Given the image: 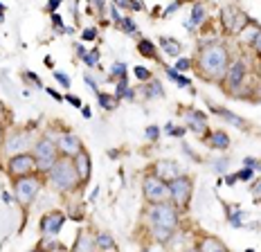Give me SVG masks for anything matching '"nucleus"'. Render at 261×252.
I'll list each match as a JSON object with an SVG mask.
<instances>
[{
	"mask_svg": "<svg viewBox=\"0 0 261 252\" xmlns=\"http://www.w3.org/2000/svg\"><path fill=\"white\" fill-rule=\"evenodd\" d=\"M230 65V52L223 43H207L198 54V72L210 81H219L225 77Z\"/></svg>",
	"mask_w": 261,
	"mask_h": 252,
	"instance_id": "1",
	"label": "nucleus"
},
{
	"mask_svg": "<svg viewBox=\"0 0 261 252\" xmlns=\"http://www.w3.org/2000/svg\"><path fill=\"white\" fill-rule=\"evenodd\" d=\"M146 216H149L153 239L158 243H167L178 228V207L173 203H158V205H149Z\"/></svg>",
	"mask_w": 261,
	"mask_h": 252,
	"instance_id": "2",
	"label": "nucleus"
},
{
	"mask_svg": "<svg viewBox=\"0 0 261 252\" xmlns=\"http://www.w3.org/2000/svg\"><path fill=\"white\" fill-rule=\"evenodd\" d=\"M47 183H50L52 189L61 191V194H65V191H72L77 185L81 183L79 173H77V167H74L72 158H59L57 164L47 171Z\"/></svg>",
	"mask_w": 261,
	"mask_h": 252,
	"instance_id": "3",
	"label": "nucleus"
},
{
	"mask_svg": "<svg viewBox=\"0 0 261 252\" xmlns=\"http://www.w3.org/2000/svg\"><path fill=\"white\" fill-rule=\"evenodd\" d=\"M32 156L36 158V171L47 173L59 160L57 142H52L50 138H41L39 142H34V153Z\"/></svg>",
	"mask_w": 261,
	"mask_h": 252,
	"instance_id": "4",
	"label": "nucleus"
},
{
	"mask_svg": "<svg viewBox=\"0 0 261 252\" xmlns=\"http://www.w3.org/2000/svg\"><path fill=\"white\" fill-rule=\"evenodd\" d=\"M167 185H169V203H173L176 207H187L189 200H192V194H194L192 178L180 173V176L169 180Z\"/></svg>",
	"mask_w": 261,
	"mask_h": 252,
	"instance_id": "5",
	"label": "nucleus"
},
{
	"mask_svg": "<svg viewBox=\"0 0 261 252\" xmlns=\"http://www.w3.org/2000/svg\"><path fill=\"white\" fill-rule=\"evenodd\" d=\"M142 191L149 205H158V203H169V185L158 176H146L142 180Z\"/></svg>",
	"mask_w": 261,
	"mask_h": 252,
	"instance_id": "6",
	"label": "nucleus"
},
{
	"mask_svg": "<svg viewBox=\"0 0 261 252\" xmlns=\"http://www.w3.org/2000/svg\"><path fill=\"white\" fill-rule=\"evenodd\" d=\"M39 189H41V178L36 176V173H30V176L14 180V194L20 205H30V203L36 198Z\"/></svg>",
	"mask_w": 261,
	"mask_h": 252,
	"instance_id": "7",
	"label": "nucleus"
},
{
	"mask_svg": "<svg viewBox=\"0 0 261 252\" xmlns=\"http://www.w3.org/2000/svg\"><path fill=\"white\" fill-rule=\"evenodd\" d=\"M221 23L230 34H241V32L248 27L250 18L239 7H223L221 9Z\"/></svg>",
	"mask_w": 261,
	"mask_h": 252,
	"instance_id": "8",
	"label": "nucleus"
},
{
	"mask_svg": "<svg viewBox=\"0 0 261 252\" xmlns=\"http://www.w3.org/2000/svg\"><path fill=\"white\" fill-rule=\"evenodd\" d=\"M7 169L14 178L30 176V173L36 171V158L32 156V153H18V156H14L12 160H9Z\"/></svg>",
	"mask_w": 261,
	"mask_h": 252,
	"instance_id": "9",
	"label": "nucleus"
},
{
	"mask_svg": "<svg viewBox=\"0 0 261 252\" xmlns=\"http://www.w3.org/2000/svg\"><path fill=\"white\" fill-rule=\"evenodd\" d=\"M246 61H241V59H237V61H232L230 65H227V72L225 77H223V81H225V86L230 90H239L243 84V79H246Z\"/></svg>",
	"mask_w": 261,
	"mask_h": 252,
	"instance_id": "10",
	"label": "nucleus"
},
{
	"mask_svg": "<svg viewBox=\"0 0 261 252\" xmlns=\"http://www.w3.org/2000/svg\"><path fill=\"white\" fill-rule=\"evenodd\" d=\"M57 149L61 151L65 158H74L84 146H81V140L74 133L63 131V133H59V138H57Z\"/></svg>",
	"mask_w": 261,
	"mask_h": 252,
	"instance_id": "11",
	"label": "nucleus"
},
{
	"mask_svg": "<svg viewBox=\"0 0 261 252\" xmlns=\"http://www.w3.org/2000/svg\"><path fill=\"white\" fill-rule=\"evenodd\" d=\"M63 223H65V214H63V212H50V214H45L41 218L39 228H41V232L45 234V237H57V234L61 232Z\"/></svg>",
	"mask_w": 261,
	"mask_h": 252,
	"instance_id": "12",
	"label": "nucleus"
},
{
	"mask_svg": "<svg viewBox=\"0 0 261 252\" xmlns=\"http://www.w3.org/2000/svg\"><path fill=\"white\" fill-rule=\"evenodd\" d=\"M180 173H182V169L173 160H160V162H155V167H153V176H158L160 180H167V183L178 178Z\"/></svg>",
	"mask_w": 261,
	"mask_h": 252,
	"instance_id": "13",
	"label": "nucleus"
},
{
	"mask_svg": "<svg viewBox=\"0 0 261 252\" xmlns=\"http://www.w3.org/2000/svg\"><path fill=\"white\" fill-rule=\"evenodd\" d=\"M30 144V135L23 133V131H18V133H14L12 138L7 140V153H12V156H18V153H25V146Z\"/></svg>",
	"mask_w": 261,
	"mask_h": 252,
	"instance_id": "14",
	"label": "nucleus"
},
{
	"mask_svg": "<svg viewBox=\"0 0 261 252\" xmlns=\"http://www.w3.org/2000/svg\"><path fill=\"white\" fill-rule=\"evenodd\" d=\"M72 162H74V167H77V173H79L81 183H86V180L90 178V156H88V151L81 149L77 156L72 158Z\"/></svg>",
	"mask_w": 261,
	"mask_h": 252,
	"instance_id": "15",
	"label": "nucleus"
},
{
	"mask_svg": "<svg viewBox=\"0 0 261 252\" xmlns=\"http://www.w3.org/2000/svg\"><path fill=\"white\" fill-rule=\"evenodd\" d=\"M95 237L90 232H79L77 234V241L72 245V252H95Z\"/></svg>",
	"mask_w": 261,
	"mask_h": 252,
	"instance_id": "16",
	"label": "nucleus"
},
{
	"mask_svg": "<svg viewBox=\"0 0 261 252\" xmlns=\"http://www.w3.org/2000/svg\"><path fill=\"white\" fill-rule=\"evenodd\" d=\"M198 250L200 252H230L227 250V245L223 243L221 239H216V237H203L200 239Z\"/></svg>",
	"mask_w": 261,
	"mask_h": 252,
	"instance_id": "17",
	"label": "nucleus"
},
{
	"mask_svg": "<svg viewBox=\"0 0 261 252\" xmlns=\"http://www.w3.org/2000/svg\"><path fill=\"white\" fill-rule=\"evenodd\" d=\"M185 119H187L189 129H192L194 133H203L205 131V115L200 111H187L185 113Z\"/></svg>",
	"mask_w": 261,
	"mask_h": 252,
	"instance_id": "18",
	"label": "nucleus"
},
{
	"mask_svg": "<svg viewBox=\"0 0 261 252\" xmlns=\"http://www.w3.org/2000/svg\"><path fill=\"white\" fill-rule=\"evenodd\" d=\"M207 144L212 149H219V151H225L230 146V138H227L225 131H214V133L207 135Z\"/></svg>",
	"mask_w": 261,
	"mask_h": 252,
	"instance_id": "19",
	"label": "nucleus"
},
{
	"mask_svg": "<svg viewBox=\"0 0 261 252\" xmlns=\"http://www.w3.org/2000/svg\"><path fill=\"white\" fill-rule=\"evenodd\" d=\"M160 47L167 52V57H173V59H178L180 57V52H182V45L176 41V38H169V36H162L160 38Z\"/></svg>",
	"mask_w": 261,
	"mask_h": 252,
	"instance_id": "20",
	"label": "nucleus"
},
{
	"mask_svg": "<svg viewBox=\"0 0 261 252\" xmlns=\"http://www.w3.org/2000/svg\"><path fill=\"white\" fill-rule=\"evenodd\" d=\"M203 20H205V7H203V3H196L192 9V20H185V27L187 30H196Z\"/></svg>",
	"mask_w": 261,
	"mask_h": 252,
	"instance_id": "21",
	"label": "nucleus"
},
{
	"mask_svg": "<svg viewBox=\"0 0 261 252\" xmlns=\"http://www.w3.org/2000/svg\"><path fill=\"white\" fill-rule=\"evenodd\" d=\"M144 95H146V99H158V97H165L162 84L158 79H149V84H146V88H144Z\"/></svg>",
	"mask_w": 261,
	"mask_h": 252,
	"instance_id": "22",
	"label": "nucleus"
},
{
	"mask_svg": "<svg viewBox=\"0 0 261 252\" xmlns=\"http://www.w3.org/2000/svg\"><path fill=\"white\" fill-rule=\"evenodd\" d=\"M95 245L99 250H104V252H111V250H115V241H113L111 234H106V232H99L95 237Z\"/></svg>",
	"mask_w": 261,
	"mask_h": 252,
	"instance_id": "23",
	"label": "nucleus"
},
{
	"mask_svg": "<svg viewBox=\"0 0 261 252\" xmlns=\"http://www.w3.org/2000/svg\"><path fill=\"white\" fill-rule=\"evenodd\" d=\"M212 113L214 115H221L223 119H227L230 124H234V126H239V129H246V122H243L241 117H237L234 113H230V111H225V108H212Z\"/></svg>",
	"mask_w": 261,
	"mask_h": 252,
	"instance_id": "24",
	"label": "nucleus"
},
{
	"mask_svg": "<svg viewBox=\"0 0 261 252\" xmlns=\"http://www.w3.org/2000/svg\"><path fill=\"white\" fill-rule=\"evenodd\" d=\"M138 50H140V54H142V57H146V59H155V61H158L155 45L149 41V38H140V41H138Z\"/></svg>",
	"mask_w": 261,
	"mask_h": 252,
	"instance_id": "25",
	"label": "nucleus"
},
{
	"mask_svg": "<svg viewBox=\"0 0 261 252\" xmlns=\"http://www.w3.org/2000/svg\"><path fill=\"white\" fill-rule=\"evenodd\" d=\"M167 77L173 81V84H178L180 88H189L192 86V81L187 79V77H182V74H178V70L176 68H167Z\"/></svg>",
	"mask_w": 261,
	"mask_h": 252,
	"instance_id": "26",
	"label": "nucleus"
},
{
	"mask_svg": "<svg viewBox=\"0 0 261 252\" xmlns=\"http://www.w3.org/2000/svg\"><path fill=\"white\" fill-rule=\"evenodd\" d=\"M97 99H99V106L104 108V111H113V108H117V97H113V95H106V92H99L97 95Z\"/></svg>",
	"mask_w": 261,
	"mask_h": 252,
	"instance_id": "27",
	"label": "nucleus"
},
{
	"mask_svg": "<svg viewBox=\"0 0 261 252\" xmlns=\"http://www.w3.org/2000/svg\"><path fill=\"white\" fill-rule=\"evenodd\" d=\"M246 43L250 47H252L257 54H261V30H254V32H250V34L246 36Z\"/></svg>",
	"mask_w": 261,
	"mask_h": 252,
	"instance_id": "28",
	"label": "nucleus"
},
{
	"mask_svg": "<svg viewBox=\"0 0 261 252\" xmlns=\"http://www.w3.org/2000/svg\"><path fill=\"white\" fill-rule=\"evenodd\" d=\"M111 81L113 79H122V77H126V63H122V61H117V63H113V68H111Z\"/></svg>",
	"mask_w": 261,
	"mask_h": 252,
	"instance_id": "29",
	"label": "nucleus"
},
{
	"mask_svg": "<svg viewBox=\"0 0 261 252\" xmlns=\"http://www.w3.org/2000/svg\"><path fill=\"white\" fill-rule=\"evenodd\" d=\"M117 27H122L124 32H128V34H135V32H138V27H135V23H133V18H130V16H122V23H119Z\"/></svg>",
	"mask_w": 261,
	"mask_h": 252,
	"instance_id": "30",
	"label": "nucleus"
},
{
	"mask_svg": "<svg viewBox=\"0 0 261 252\" xmlns=\"http://www.w3.org/2000/svg\"><path fill=\"white\" fill-rule=\"evenodd\" d=\"M84 63L88 65V68H95V65L99 63V52H97V50H92V52H86V57H84Z\"/></svg>",
	"mask_w": 261,
	"mask_h": 252,
	"instance_id": "31",
	"label": "nucleus"
},
{
	"mask_svg": "<svg viewBox=\"0 0 261 252\" xmlns=\"http://www.w3.org/2000/svg\"><path fill=\"white\" fill-rule=\"evenodd\" d=\"M227 167H230V160L227 158H221V160H214V164H212V169H214L216 173H225Z\"/></svg>",
	"mask_w": 261,
	"mask_h": 252,
	"instance_id": "32",
	"label": "nucleus"
},
{
	"mask_svg": "<svg viewBox=\"0 0 261 252\" xmlns=\"http://www.w3.org/2000/svg\"><path fill=\"white\" fill-rule=\"evenodd\" d=\"M241 216H243L241 210H230V216H227V221H230L232 228H239V225H241Z\"/></svg>",
	"mask_w": 261,
	"mask_h": 252,
	"instance_id": "33",
	"label": "nucleus"
},
{
	"mask_svg": "<svg viewBox=\"0 0 261 252\" xmlns=\"http://www.w3.org/2000/svg\"><path fill=\"white\" fill-rule=\"evenodd\" d=\"M133 72H135V77H138L140 81H149V79H151V72L144 68V65H138V68H135Z\"/></svg>",
	"mask_w": 261,
	"mask_h": 252,
	"instance_id": "34",
	"label": "nucleus"
},
{
	"mask_svg": "<svg viewBox=\"0 0 261 252\" xmlns=\"http://www.w3.org/2000/svg\"><path fill=\"white\" fill-rule=\"evenodd\" d=\"M54 79H57V81L63 86L65 90L70 88V77H68V74H63V72H59V70H57V72H54Z\"/></svg>",
	"mask_w": 261,
	"mask_h": 252,
	"instance_id": "35",
	"label": "nucleus"
},
{
	"mask_svg": "<svg viewBox=\"0 0 261 252\" xmlns=\"http://www.w3.org/2000/svg\"><path fill=\"white\" fill-rule=\"evenodd\" d=\"M243 164H246L248 169H252V171H261V160H254V158H246V160H243Z\"/></svg>",
	"mask_w": 261,
	"mask_h": 252,
	"instance_id": "36",
	"label": "nucleus"
},
{
	"mask_svg": "<svg viewBox=\"0 0 261 252\" xmlns=\"http://www.w3.org/2000/svg\"><path fill=\"white\" fill-rule=\"evenodd\" d=\"M234 176H237V180H250L254 176V171H252V169H248V167H243L239 173H234Z\"/></svg>",
	"mask_w": 261,
	"mask_h": 252,
	"instance_id": "37",
	"label": "nucleus"
},
{
	"mask_svg": "<svg viewBox=\"0 0 261 252\" xmlns=\"http://www.w3.org/2000/svg\"><path fill=\"white\" fill-rule=\"evenodd\" d=\"M146 138L151 142H158V138H160V129H158V126H149V129H146Z\"/></svg>",
	"mask_w": 261,
	"mask_h": 252,
	"instance_id": "38",
	"label": "nucleus"
},
{
	"mask_svg": "<svg viewBox=\"0 0 261 252\" xmlns=\"http://www.w3.org/2000/svg\"><path fill=\"white\" fill-rule=\"evenodd\" d=\"M52 25L57 27L59 32H70V30H65V27H63V20H61V16H59V14H52Z\"/></svg>",
	"mask_w": 261,
	"mask_h": 252,
	"instance_id": "39",
	"label": "nucleus"
},
{
	"mask_svg": "<svg viewBox=\"0 0 261 252\" xmlns=\"http://www.w3.org/2000/svg\"><path fill=\"white\" fill-rule=\"evenodd\" d=\"M81 38H84V41H95V38H97V30H95V27H88V30H84V36H81Z\"/></svg>",
	"mask_w": 261,
	"mask_h": 252,
	"instance_id": "40",
	"label": "nucleus"
},
{
	"mask_svg": "<svg viewBox=\"0 0 261 252\" xmlns=\"http://www.w3.org/2000/svg\"><path fill=\"white\" fill-rule=\"evenodd\" d=\"M189 65H192V61H189V59H178L176 70H178V72H182V70H189Z\"/></svg>",
	"mask_w": 261,
	"mask_h": 252,
	"instance_id": "41",
	"label": "nucleus"
},
{
	"mask_svg": "<svg viewBox=\"0 0 261 252\" xmlns=\"http://www.w3.org/2000/svg\"><path fill=\"white\" fill-rule=\"evenodd\" d=\"M111 18H113V23H115V25L122 23V16H119L117 7H115V5H113V3H111Z\"/></svg>",
	"mask_w": 261,
	"mask_h": 252,
	"instance_id": "42",
	"label": "nucleus"
},
{
	"mask_svg": "<svg viewBox=\"0 0 261 252\" xmlns=\"http://www.w3.org/2000/svg\"><path fill=\"white\" fill-rule=\"evenodd\" d=\"M90 5L97 9L99 14H104V7H106V0H90Z\"/></svg>",
	"mask_w": 261,
	"mask_h": 252,
	"instance_id": "43",
	"label": "nucleus"
},
{
	"mask_svg": "<svg viewBox=\"0 0 261 252\" xmlns=\"http://www.w3.org/2000/svg\"><path fill=\"white\" fill-rule=\"evenodd\" d=\"M86 84H88V86H90V88H92V92H97V95H99V86H97V81H95V79H92V77H90V74H86Z\"/></svg>",
	"mask_w": 261,
	"mask_h": 252,
	"instance_id": "44",
	"label": "nucleus"
},
{
	"mask_svg": "<svg viewBox=\"0 0 261 252\" xmlns=\"http://www.w3.org/2000/svg\"><path fill=\"white\" fill-rule=\"evenodd\" d=\"M252 196H254V200L261 198V180H259L257 185H252Z\"/></svg>",
	"mask_w": 261,
	"mask_h": 252,
	"instance_id": "45",
	"label": "nucleus"
},
{
	"mask_svg": "<svg viewBox=\"0 0 261 252\" xmlns=\"http://www.w3.org/2000/svg\"><path fill=\"white\" fill-rule=\"evenodd\" d=\"M178 7H180V3H173V5H169V7H167L165 9V16H169V14H173V12H176V9Z\"/></svg>",
	"mask_w": 261,
	"mask_h": 252,
	"instance_id": "46",
	"label": "nucleus"
},
{
	"mask_svg": "<svg viewBox=\"0 0 261 252\" xmlns=\"http://www.w3.org/2000/svg\"><path fill=\"white\" fill-rule=\"evenodd\" d=\"M25 77H27V79H32V81H34V84L41 88V79H39V77H36L34 72H25Z\"/></svg>",
	"mask_w": 261,
	"mask_h": 252,
	"instance_id": "47",
	"label": "nucleus"
},
{
	"mask_svg": "<svg viewBox=\"0 0 261 252\" xmlns=\"http://www.w3.org/2000/svg\"><path fill=\"white\" fill-rule=\"evenodd\" d=\"M68 102L72 104V106H77V108L81 106V99H79V97H74V95H68Z\"/></svg>",
	"mask_w": 261,
	"mask_h": 252,
	"instance_id": "48",
	"label": "nucleus"
},
{
	"mask_svg": "<svg viewBox=\"0 0 261 252\" xmlns=\"http://www.w3.org/2000/svg\"><path fill=\"white\" fill-rule=\"evenodd\" d=\"M59 5H61V0H50V3H47V9H50V12H54Z\"/></svg>",
	"mask_w": 261,
	"mask_h": 252,
	"instance_id": "49",
	"label": "nucleus"
},
{
	"mask_svg": "<svg viewBox=\"0 0 261 252\" xmlns=\"http://www.w3.org/2000/svg\"><path fill=\"white\" fill-rule=\"evenodd\" d=\"M47 95H50V97H54V99H57V102H61V99H63V97L59 95L57 90H52V88H47Z\"/></svg>",
	"mask_w": 261,
	"mask_h": 252,
	"instance_id": "50",
	"label": "nucleus"
},
{
	"mask_svg": "<svg viewBox=\"0 0 261 252\" xmlns=\"http://www.w3.org/2000/svg\"><path fill=\"white\" fill-rule=\"evenodd\" d=\"M185 133H187V126H182V129H176L171 135H176V138H180V135H185Z\"/></svg>",
	"mask_w": 261,
	"mask_h": 252,
	"instance_id": "51",
	"label": "nucleus"
},
{
	"mask_svg": "<svg viewBox=\"0 0 261 252\" xmlns=\"http://www.w3.org/2000/svg\"><path fill=\"white\" fill-rule=\"evenodd\" d=\"M77 57L84 61V57H86V50H84V45H77Z\"/></svg>",
	"mask_w": 261,
	"mask_h": 252,
	"instance_id": "52",
	"label": "nucleus"
},
{
	"mask_svg": "<svg viewBox=\"0 0 261 252\" xmlns=\"http://www.w3.org/2000/svg\"><path fill=\"white\" fill-rule=\"evenodd\" d=\"M133 97H135L133 90H126V92H124V99H133Z\"/></svg>",
	"mask_w": 261,
	"mask_h": 252,
	"instance_id": "53",
	"label": "nucleus"
},
{
	"mask_svg": "<svg viewBox=\"0 0 261 252\" xmlns=\"http://www.w3.org/2000/svg\"><path fill=\"white\" fill-rule=\"evenodd\" d=\"M81 113H84V117H86V119H90V115H92V113H90V108H84Z\"/></svg>",
	"mask_w": 261,
	"mask_h": 252,
	"instance_id": "54",
	"label": "nucleus"
},
{
	"mask_svg": "<svg viewBox=\"0 0 261 252\" xmlns=\"http://www.w3.org/2000/svg\"><path fill=\"white\" fill-rule=\"evenodd\" d=\"M185 252H200L198 248H192V250H185Z\"/></svg>",
	"mask_w": 261,
	"mask_h": 252,
	"instance_id": "55",
	"label": "nucleus"
},
{
	"mask_svg": "<svg viewBox=\"0 0 261 252\" xmlns=\"http://www.w3.org/2000/svg\"><path fill=\"white\" fill-rule=\"evenodd\" d=\"M0 142H3V126H0Z\"/></svg>",
	"mask_w": 261,
	"mask_h": 252,
	"instance_id": "56",
	"label": "nucleus"
},
{
	"mask_svg": "<svg viewBox=\"0 0 261 252\" xmlns=\"http://www.w3.org/2000/svg\"><path fill=\"white\" fill-rule=\"evenodd\" d=\"M246 252H254V250H246Z\"/></svg>",
	"mask_w": 261,
	"mask_h": 252,
	"instance_id": "57",
	"label": "nucleus"
},
{
	"mask_svg": "<svg viewBox=\"0 0 261 252\" xmlns=\"http://www.w3.org/2000/svg\"><path fill=\"white\" fill-rule=\"evenodd\" d=\"M36 252H43V250H36Z\"/></svg>",
	"mask_w": 261,
	"mask_h": 252,
	"instance_id": "58",
	"label": "nucleus"
}]
</instances>
